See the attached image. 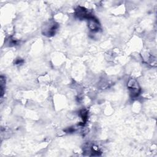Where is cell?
<instances>
[{
    "label": "cell",
    "mask_w": 157,
    "mask_h": 157,
    "mask_svg": "<svg viewBox=\"0 0 157 157\" xmlns=\"http://www.w3.org/2000/svg\"><path fill=\"white\" fill-rule=\"evenodd\" d=\"M23 60L21 58H18V59H17V60L15 61V64H17V65H18V64H21L23 63Z\"/></svg>",
    "instance_id": "7"
},
{
    "label": "cell",
    "mask_w": 157,
    "mask_h": 157,
    "mask_svg": "<svg viewBox=\"0 0 157 157\" xmlns=\"http://www.w3.org/2000/svg\"><path fill=\"white\" fill-rule=\"evenodd\" d=\"M88 27L92 32H98L100 28L101 25L98 20L94 16L91 15L87 19Z\"/></svg>",
    "instance_id": "3"
},
{
    "label": "cell",
    "mask_w": 157,
    "mask_h": 157,
    "mask_svg": "<svg viewBox=\"0 0 157 157\" xmlns=\"http://www.w3.org/2000/svg\"><path fill=\"white\" fill-rule=\"evenodd\" d=\"M75 16L80 20L88 19L92 15L89 12V11L83 7L78 6L75 9Z\"/></svg>",
    "instance_id": "4"
},
{
    "label": "cell",
    "mask_w": 157,
    "mask_h": 157,
    "mask_svg": "<svg viewBox=\"0 0 157 157\" xmlns=\"http://www.w3.org/2000/svg\"><path fill=\"white\" fill-rule=\"evenodd\" d=\"M5 85H6V79L3 75H1L0 77V88H1V97H2L5 92Z\"/></svg>",
    "instance_id": "5"
},
{
    "label": "cell",
    "mask_w": 157,
    "mask_h": 157,
    "mask_svg": "<svg viewBox=\"0 0 157 157\" xmlns=\"http://www.w3.org/2000/svg\"><path fill=\"white\" fill-rule=\"evenodd\" d=\"M80 115L81 116L82 120H83V123L82 124V125H84L88 119V112L85 109H82L80 111Z\"/></svg>",
    "instance_id": "6"
},
{
    "label": "cell",
    "mask_w": 157,
    "mask_h": 157,
    "mask_svg": "<svg viewBox=\"0 0 157 157\" xmlns=\"http://www.w3.org/2000/svg\"><path fill=\"white\" fill-rule=\"evenodd\" d=\"M127 87L131 98H137L140 95L141 88L138 82L136 79L129 78L127 83Z\"/></svg>",
    "instance_id": "1"
},
{
    "label": "cell",
    "mask_w": 157,
    "mask_h": 157,
    "mask_svg": "<svg viewBox=\"0 0 157 157\" xmlns=\"http://www.w3.org/2000/svg\"><path fill=\"white\" fill-rule=\"evenodd\" d=\"M58 27V24L56 21L54 20H50L44 25L42 29V33L44 36L52 37L56 34Z\"/></svg>",
    "instance_id": "2"
}]
</instances>
